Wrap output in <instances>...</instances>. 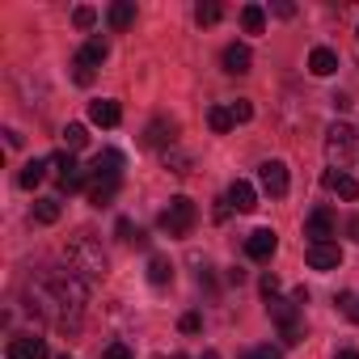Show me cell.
Masks as SVG:
<instances>
[{"label":"cell","instance_id":"6da1fadb","mask_svg":"<svg viewBox=\"0 0 359 359\" xmlns=\"http://www.w3.org/2000/svg\"><path fill=\"white\" fill-rule=\"evenodd\" d=\"M85 296H89V287H85V279L76 271H43L39 279L26 283L30 309L39 317H47L51 325H60V330H68V325L76 330L81 309H85Z\"/></svg>","mask_w":359,"mask_h":359},{"label":"cell","instance_id":"7a4b0ae2","mask_svg":"<svg viewBox=\"0 0 359 359\" xmlns=\"http://www.w3.org/2000/svg\"><path fill=\"white\" fill-rule=\"evenodd\" d=\"M68 266H72L81 279H102V275H106V254H102V245H97L89 233H81V237L68 241Z\"/></svg>","mask_w":359,"mask_h":359},{"label":"cell","instance_id":"3957f363","mask_svg":"<svg viewBox=\"0 0 359 359\" xmlns=\"http://www.w3.org/2000/svg\"><path fill=\"white\" fill-rule=\"evenodd\" d=\"M195 220H199V208H195V203H191L187 195H177V199H169V208L161 212V229H165L169 237H191Z\"/></svg>","mask_w":359,"mask_h":359},{"label":"cell","instance_id":"277c9868","mask_svg":"<svg viewBox=\"0 0 359 359\" xmlns=\"http://www.w3.org/2000/svg\"><path fill=\"white\" fill-rule=\"evenodd\" d=\"M351 156H355V127L351 123H334L325 131V161H330V169H346Z\"/></svg>","mask_w":359,"mask_h":359},{"label":"cell","instance_id":"5b68a950","mask_svg":"<svg viewBox=\"0 0 359 359\" xmlns=\"http://www.w3.org/2000/svg\"><path fill=\"white\" fill-rule=\"evenodd\" d=\"M266 313L275 317V325H279V334H283V342L287 346H296L304 334H300V304L296 300H283V296H266Z\"/></svg>","mask_w":359,"mask_h":359},{"label":"cell","instance_id":"8992f818","mask_svg":"<svg viewBox=\"0 0 359 359\" xmlns=\"http://www.w3.org/2000/svg\"><path fill=\"white\" fill-rule=\"evenodd\" d=\"M258 187H262L271 199H283V195H287V165H283V161H262V165H258Z\"/></svg>","mask_w":359,"mask_h":359},{"label":"cell","instance_id":"52a82bcc","mask_svg":"<svg viewBox=\"0 0 359 359\" xmlns=\"http://www.w3.org/2000/svg\"><path fill=\"white\" fill-rule=\"evenodd\" d=\"M334 229H338V224H334V212H330V208H317V212L304 220V237H309V245H325V241L334 237Z\"/></svg>","mask_w":359,"mask_h":359},{"label":"cell","instance_id":"ba28073f","mask_svg":"<svg viewBox=\"0 0 359 359\" xmlns=\"http://www.w3.org/2000/svg\"><path fill=\"white\" fill-rule=\"evenodd\" d=\"M173 140H177V123L173 118H152L148 127H144V144L148 148H173Z\"/></svg>","mask_w":359,"mask_h":359},{"label":"cell","instance_id":"9c48e42d","mask_svg":"<svg viewBox=\"0 0 359 359\" xmlns=\"http://www.w3.org/2000/svg\"><path fill=\"white\" fill-rule=\"evenodd\" d=\"M275 245H279L275 229H254V233L245 237V254H250L254 262H266V258L275 254Z\"/></svg>","mask_w":359,"mask_h":359},{"label":"cell","instance_id":"30bf717a","mask_svg":"<svg viewBox=\"0 0 359 359\" xmlns=\"http://www.w3.org/2000/svg\"><path fill=\"white\" fill-rule=\"evenodd\" d=\"M123 165H127V156L123 152H114V148H106V152H97L93 156V182H102V177H123Z\"/></svg>","mask_w":359,"mask_h":359},{"label":"cell","instance_id":"8fae6325","mask_svg":"<svg viewBox=\"0 0 359 359\" xmlns=\"http://www.w3.org/2000/svg\"><path fill=\"white\" fill-rule=\"evenodd\" d=\"M338 262H342V250H338L334 241L309 245V266H313V271H338Z\"/></svg>","mask_w":359,"mask_h":359},{"label":"cell","instance_id":"7c38bea8","mask_svg":"<svg viewBox=\"0 0 359 359\" xmlns=\"http://www.w3.org/2000/svg\"><path fill=\"white\" fill-rule=\"evenodd\" d=\"M9 359H47V342L34 334H22L9 342Z\"/></svg>","mask_w":359,"mask_h":359},{"label":"cell","instance_id":"4fadbf2b","mask_svg":"<svg viewBox=\"0 0 359 359\" xmlns=\"http://www.w3.org/2000/svg\"><path fill=\"white\" fill-rule=\"evenodd\" d=\"M229 203H233V212H254L258 208V191L245 182V177H237V182L229 187Z\"/></svg>","mask_w":359,"mask_h":359},{"label":"cell","instance_id":"5bb4252c","mask_svg":"<svg viewBox=\"0 0 359 359\" xmlns=\"http://www.w3.org/2000/svg\"><path fill=\"white\" fill-rule=\"evenodd\" d=\"M325 187H330L338 199H359V182H355L351 173H342V169H330V173H325Z\"/></svg>","mask_w":359,"mask_h":359},{"label":"cell","instance_id":"9a60e30c","mask_svg":"<svg viewBox=\"0 0 359 359\" xmlns=\"http://www.w3.org/2000/svg\"><path fill=\"white\" fill-rule=\"evenodd\" d=\"M250 64H254V55H250V47H245V43H233V47H224V72L241 76V72H250Z\"/></svg>","mask_w":359,"mask_h":359},{"label":"cell","instance_id":"2e32d148","mask_svg":"<svg viewBox=\"0 0 359 359\" xmlns=\"http://www.w3.org/2000/svg\"><path fill=\"white\" fill-rule=\"evenodd\" d=\"M309 72H313V76H334V72H338V55H334L330 47H313V55H309Z\"/></svg>","mask_w":359,"mask_h":359},{"label":"cell","instance_id":"e0dca14e","mask_svg":"<svg viewBox=\"0 0 359 359\" xmlns=\"http://www.w3.org/2000/svg\"><path fill=\"white\" fill-rule=\"evenodd\" d=\"M89 118H93L97 127H118V123H123V110H118V102H106V97H102V102L89 106Z\"/></svg>","mask_w":359,"mask_h":359},{"label":"cell","instance_id":"ac0fdd59","mask_svg":"<svg viewBox=\"0 0 359 359\" xmlns=\"http://www.w3.org/2000/svg\"><path fill=\"white\" fill-rule=\"evenodd\" d=\"M106 55H110V47H106V39H89V43H85L81 51H76V60H81V64H89L93 72L102 68V60H106Z\"/></svg>","mask_w":359,"mask_h":359},{"label":"cell","instance_id":"d6986e66","mask_svg":"<svg viewBox=\"0 0 359 359\" xmlns=\"http://www.w3.org/2000/svg\"><path fill=\"white\" fill-rule=\"evenodd\" d=\"M148 283H152V287L173 283V262H169V258H161V254H152V258H148Z\"/></svg>","mask_w":359,"mask_h":359},{"label":"cell","instance_id":"ffe728a7","mask_svg":"<svg viewBox=\"0 0 359 359\" xmlns=\"http://www.w3.org/2000/svg\"><path fill=\"white\" fill-rule=\"evenodd\" d=\"M114 195H118V182H114V177H102V182L89 187V203H93V208H110Z\"/></svg>","mask_w":359,"mask_h":359},{"label":"cell","instance_id":"44dd1931","mask_svg":"<svg viewBox=\"0 0 359 359\" xmlns=\"http://www.w3.org/2000/svg\"><path fill=\"white\" fill-rule=\"evenodd\" d=\"M241 26H245V34H262L266 30V9L262 5H245L241 9Z\"/></svg>","mask_w":359,"mask_h":359},{"label":"cell","instance_id":"7402d4cb","mask_svg":"<svg viewBox=\"0 0 359 359\" xmlns=\"http://www.w3.org/2000/svg\"><path fill=\"white\" fill-rule=\"evenodd\" d=\"M135 22V5L131 0H118V5H110V30H127Z\"/></svg>","mask_w":359,"mask_h":359},{"label":"cell","instance_id":"603a6c76","mask_svg":"<svg viewBox=\"0 0 359 359\" xmlns=\"http://www.w3.org/2000/svg\"><path fill=\"white\" fill-rule=\"evenodd\" d=\"M208 127H212L216 135H224V131H233L237 123H233V114H229V106H212V110H208Z\"/></svg>","mask_w":359,"mask_h":359},{"label":"cell","instance_id":"cb8c5ba5","mask_svg":"<svg viewBox=\"0 0 359 359\" xmlns=\"http://www.w3.org/2000/svg\"><path fill=\"white\" fill-rule=\"evenodd\" d=\"M43 177H47V165H43V161H30V165H26V169L18 173V182H22L26 191H34V187L43 182Z\"/></svg>","mask_w":359,"mask_h":359},{"label":"cell","instance_id":"d4e9b609","mask_svg":"<svg viewBox=\"0 0 359 359\" xmlns=\"http://www.w3.org/2000/svg\"><path fill=\"white\" fill-rule=\"evenodd\" d=\"M34 220L39 224H55L60 220V199H34Z\"/></svg>","mask_w":359,"mask_h":359},{"label":"cell","instance_id":"484cf974","mask_svg":"<svg viewBox=\"0 0 359 359\" xmlns=\"http://www.w3.org/2000/svg\"><path fill=\"white\" fill-rule=\"evenodd\" d=\"M85 182H89V173H85L81 165H72V169H68V173L60 177V191H64V195H72V191H81Z\"/></svg>","mask_w":359,"mask_h":359},{"label":"cell","instance_id":"4316f807","mask_svg":"<svg viewBox=\"0 0 359 359\" xmlns=\"http://www.w3.org/2000/svg\"><path fill=\"white\" fill-rule=\"evenodd\" d=\"M64 144H68V148H85V144H89V131H85L81 123H68V127H64Z\"/></svg>","mask_w":359,"mask_h":359},{"label":"cell","instance_id":"83f0119b","mask_svg":"<svg viewBox=\"0 0 359 359\" xmlns=\"http://www.w3.org/2000/svg\"><path fill=\"white\" fill-rule=\"evenodd\" d=\"M229 114H233V123H250L254 118V102L237 97V102H229Z\"/></svg>","mask_w":359,"mask_h":359},{"label":"cell","instance_id":"f1b7e54d","mask_svg":"<svg viewBox=\"0 0 359 359\" xmlns=\"http://www.w3.org/2000/svg\"><path fill=\"white\" fill-rule=\"evenodd\" d=\"M72 22H76V30H93V22H97V9H89V5H81V9L72 13Z\"/></svg>","mask_w":359,"mask_h":359},{"label":"cell","instance_id":"f546056e","mask_svg":"<svg viewBox=\"0 0 359 359\" xmlns=\"http://www.w3.org/2000/svg\"><path fill=\"white\" fill-rule=\"evenodd\" d=\"M195 18H199V26H216L220 22V5H199Z\"/></svg>","mask_w":359,"mask_h":359},{"label":"cell","instance_id":"4dcf8cb0","mask_svg":"<svg viewBox=\"0 0 359 359\" xmlns=\"http://www.w3.org/2000/svg\"><path fill=\"white\" fill-rule=\"evenodd\" d=\"M93 76H97V72H93L89 64H81V60H72V81H76V85H93Z\"/></svg>","mask_w":359,"mask_h":359},{"label":"cell","instance_id":"1f68e13d","mask_svg":"<svg viewBox=\"0 0 359 359\" xmlns=\"http://www.w3.org/2000/svg\"><path fill=\"white\" fill-rule=\"evenodd\" d=\"M114 233H118L123 241H135V245H144V233H140L131 220H118V229H114Z\"/></svg>","mask_w":359,"mask_h":359},{"label":"cell","instance_id":"d6a6232c","mask_svg":"<svg viewBox=\"0 0 359 359\" xmlns=\"http://www.w3.org/2000/svg\"><path fill=\"white\" fill-rule=\"evenodd\" d=\"M241 359H283V355H279V346H271V342H266V346H250Z\"/></svg>","mask_w":359,"mask_h":359},{"label":"cell","instance_id":"836d02e7","mask_svg":"<svg viewBox=\"0 0 359 359\" xmlns=\"http://www.w3.org/2000/svg\"><path fill=\"white\" fill-rule=\"evenodd\" d=\"M102 359H135V355H131V346H127V342H110V346L102 351Z\"/></svg>","mask_w":359,"mask_h":359},{"label":"cell","instance_id":"e575fe53","mask_svg":"<svg viewBox=\"0 0 359 359\" xmlns=\"http://www.w3.org/2000/svg\"><path fill=\"white\" fill-rule=\"evenodd\" d=\"M165 165H169L173 173H187V165H191V161H187L182 152H173V148H169V152H165Z\"/></svg>","mask_w":359,"mask_h":359},{"label":"cell","instance_id":"d590c367","mask_svg":"<svg viewBox=\"0 0 359 359\" xmlns=\"http://www.w3.org/2000/svg\"><path fill=\"white\" fill-rule=\"evenodd\" d=\"M177 325H182V334H195V330L203 325V317H199V313H187L182 321H177Z\"/></svg>","mask_w":359,"mask_h":359},{"label":"cell","instance_id":"8d00e7d4","mask_svg":"<svg viewBox=\"0 0 359 359\" xmlns=\"http://www.w3.org/2000/svg\"><path fill=\"white\" fill-rule=\"evenodd\" d=\"M262 296H279V279L275 275H262Z\"/></svg>","mask_w":359,"mask_h":359},{"label":"cell","instance_id":"74e56055","mask_svg":"<svg viewBox=\"0 0 359 359\" xmlns=\"http://www.w3.org/2000/svg\"><path fill=\"white\" fill-rule=\"evenodd\" d=\"M275 13H279V18H296V5H287V0H279V5H275Z\"/></svg>","mask_w":359,"mask_h":359},{"label":"cell","instance_id":"f35d334b","mask_svg":"<svg viewBox=\"0 0 359 359\" xmlns=\"http://www.w3.org/2000/svg\"><path fill=\"white\" fill-rule=\"evenodd\" d=\"M229 212H233V203H229V199H220V203H216V220H229Z\"/></svg>","mask_w":359,"mask_h":359},{"label":"cell","instance_id":"ab89813d","mask_svg":"<svg viewBox=\"0 0 359 359\" xmlns=\"http://www.w3.org/2000/svg\"><path fill=\"white\" fill-rule=\"evenodd\" d=\"M346 233H351V237H355V241H359V216H355V220H351V224H346Z\"/></svg>","mask_w":359,"mask_h":359},{"label":"cell","instance_id":"60d3db41","mask_svg":"<svg viewBox=\"0 0 359 359\" xmlns=\"http://www.w3.org/2000/svg\"><path fill=\"white\" fill-rule=\"evenodd\" d=\"M334 359H359V355H355V351H338Z\"/></svg>","mask_w":359,"mask_h":359},{"label":"cell","instance_id":"b9f144b4","mask_svg":"<svg viewBox=\"0 0 359 359\" xmlns=\"http://www.w3.org/2000/svg\"><path fill=\"white\" fill-rule=\"evenodd\" d=\"M60 359H72V355H60Z\"/></svg>","mask_w":359,"mask_h":359},{"label":"cell","instance_id":"7bdbcfd3","mask_svg":"<svg viewBox=\"0 0 359 359\" xmlns=\"http://www.w3.org/2000/svg\"><path fill=\"white\" fill-rule=\"evenodd\" d=\"M208 359H216V355H208Z\"/></svg>","mask_w":359,"mask_h":359}]
</instances>
